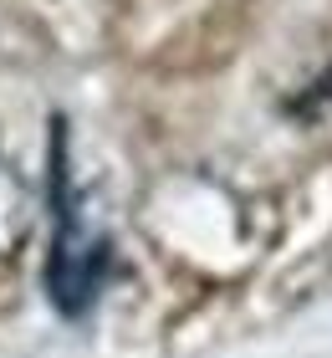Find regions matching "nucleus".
I'll return each instance as SVG.
<instances>
[{
  "instance_id": "nucleus-2",
  "label": "nucleus",
  "mask_w": 332,
  "mask_h": 358,
  "mask_svg": "<svg viewBox=\"0 0 332 358\" xmlns=\"http://www.w3.org/2000/svg\"><path fill=\"white\" fill-rule=\"evenodd\" d=\"M31 236V194L6 164H0V262L15 256Z\"/></svg>"
},
{
  "instance_id": "nucleus-1",
  "label": "nucleus",
  "mask_w": 332,
  "mask_h": 358,
  "mask_svg": "<svg viewBox=\"0 0 332 358\" xmlns=\"http://www.w3.org/2000/svg\"><path fill=\"white\" fill-rule=\"evenodd\" d=\"M108 271V236L92 225L87 200L62 194V220H57V251H52V302L62 313H87L97 297V282Z\"/></svg>"
}]
</instances>
